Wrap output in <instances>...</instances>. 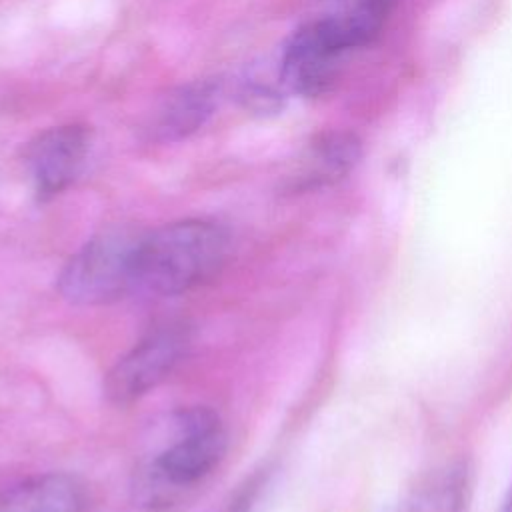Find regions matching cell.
<instances>
[{
	"label": "cell",
	"instance_id": "4",
	"mask_svg": "<svg viewBox=\"0 0 512 512\" xmlns=\"http://www.w3.org/2000/svg\"><path fill=\"white\" fill-rule=\"evenodd\" d=\"M396 2L398 0H314L310 14L292 36L338 66L344 54L378 38Z\"/></svg>",
	"mask_w": 512,
	"mask_h": 512
},
{
	"label": "cell",
	"instance_id": "7",
	"mask_svg": "<svg viewBox=\"0 0 512 512\" xmlns=\"http://www.w3.org/2000/svg\"><path fill=\"white\" fill-rule=\"evenodd\" d=\"M220 98V82L194 80L172 90L150 120V134L160 142H178L198 132L214 114Z\"/></svg>",
	"mask_w": 512,
	"mask_h": 512
},
{
	"label": "cell",
	"instance_id": "2",
	"mask_svg": "<svg viewBox=\"0 0 512 512\" xmlns=\"http://www.w3.org/2000/svg\"><path fill=\"white\" fill-rule=\"evenodd\" d=\"M138 232L112 228L90 238L60 270L58 292L72 304L100 306L136 286Z\"/></svg>",
	"mask_w": 512,
	"mask_h": 512
},
{
	"label": "cell",
	"instance_id": "9",
	"mask_svg": "<svg viewBox=\"0 0 512 512\" xmlns=\"http://www.w3.org/2000/svg\"><path fill=\"white\" fill-rule=\"evenodd\" d=\"M358 140L346 132H328L318 136L300 162L296 172L298 186H322L342 178L358 160Z\"/></svg>",
	"mask_w": 512,
	"mask_h": 512
},
{
	"label": "cell",
	"instance_id": "10",
	"mask_svg": "<svg viewBox=\"0 0 512 512\" xmlns=\"http://www.w3.org/2000/svg\"><path fill=\"white\" fill-rule=\"evenodd\" d=\"M240 98L246 108L266 114V112H278L282 108V96L268 84H258L252 80H246Z\"/></svg>",
	"mask_w": 512,
	"mask_h": 512
},
{
	"label": "cell",
	"instance_id": "8",
	"mask_svg": "<svg viewBox=\"0 0 512 512\" xmlns=\"http://www.w3.org/2000/svg\"><path fill=\"white\" fill-rule=\"evenodd\" d=\"M82 482L64 472L34 476L16 486L0 504V512H84Z\"/></svg>",
	"mask_w": 512,
	"mask_h": 512
},
{
	"label": "cell",
	"instance_id": "1",
	"mask_svg": "<svg viewBox=\"0 0 512 512\" xmlns=\"http://www.w3.org/2000/svg\"><path fill=\"white\" fill-rule=\"evenodd\" d=\"M230 252L228 232L210 220L190 218L140 236L136 286L160 294H186L212 280Z\"/></svg>",
	"mask_w": 512,
	"mask_h": 512
},
{
	"label": "cell",
	"instance_id": "3",
	"mask_svg": "<svg viewBox=\"0 0 512 512\" xmlns=\"http://www.w3.org/2000/svg\"><path fill=\"white\" fill-rule=\"evenodd\" d=\"M176 438L152 460L148 480L152 490L176 492L206 478L224 458L228 438L220 416L206 406L176 414Z\"/></svg>",
	"mask_w": 512,
	"mask_h": 512
},
{
	"label": "cell",
	"instance_id": "11",
	"mask_svg": "<svg viewBox=\"0 0 512 512\" xmlns=\"http://www.w3.org/2000/svg\"><path fill=\"white\" fill-rule=\"evenodd\" d=\"M500 512H512V484H510V490H508V494H506V500H504Z\"/></svg>",
	"mask_w": 512,
	"mask_h": 512
},
{
	"label": "cell",
	"instance_id": "5",
	"mask_svg": "<svg viewBox=\"0 0 512 512\" xmlns=\"http://www.w3.org/2000/svg\"><path fill=\"white\" fill-rule=\"evenodd\" d=\"M190 332L182 324H166L142 338L106 374L104 394L116 406H126L160 386L182 362Z\"/></svg>",
	"mask_w": 512,
	"mask_h": 512
},
{
	"label": "cell",
	"instance_id": "6",
	"mask_svg": "<svg viewBox=\"0 0 512 512\" xmlns=\"http://www.w3.org/2000/svg\"><path fill=\"white\" fill-rule=\"evenodd\" d=\"M90 144L92 130L78 122L52 126L28 142L24 164L38 200H50L76 182Z\"/></svg>",
	"mask_w": 512,
	"mask_h": 512
}]
</instances>
